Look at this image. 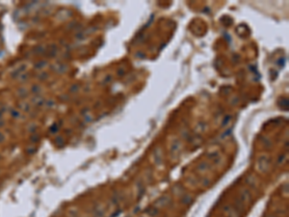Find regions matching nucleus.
I'll return each instance as SVG.
<instances>
[{"instance_id": "nucleus-1", "label": "nucleus", "mask_w": 289, "mask_h": 217, "mask_svg": "<svg viewBox=\"0 0 289 217\" xmlns=\"http://www.w3.org/2000/svg\"><path fill=\"white\" fill-rule=\"evenodd\" d=\"M26 70H27V64L26 63H22V64L16 66L14 70L11 72L10 75L14 79H18L21 75H23L24 72H26Z\"/></svg>"}, {"instance_id": "nucleus-2", "label": "nucleus", "mask_w": 289, "mask_h": 217, "mask_svg": "<svg viewBox=\"0 0 289 217\" xmlns=\"http://www.w3.org/2000/svg\"><path fill=\"white\" fill-rule=\"evenodd\" d=\"M58 52V47L57 45L52 44H49L48 47H46V49H45V54L48 57V58H53L54 56H56Z\"/></svg>"}, {"instance_id": "nucleus-3", "label": "nucleus", "mask_w": 289, "mask_h": 217, "mask_svg": "<svg viewBox=\"0 0 289 217\" xmlns=\"http://www.w3.org/2000/svg\"><path fill=\"white\" fill-rule=\"evenodd\" d=\"M45 101H46V100H45L43 96H41V95L34 96L33 99H32V103L35 104L37 107H43V106H44Z\"/></svg>"}, {"instance_id": "nucleus-4", "label": "nucleus", "mask_w": 289, "mask_h": 217, "mask_svg": "<svg viewBox=\"0 0 289 217\" xmlns=\"http://www.w3.org/2000/svg\"><path fill=\"white\" fill-rule=\"evenodd\" d=\"M18 106H19V109L22 110V111L25 112V113H28V112L31 111V105H30V103H29V102L25 101V100L20 101L19 103L18 104Z\"/></svg>"}, {"instance_id": "nucleus-5", "label": "nucleus", "mask_w": 289, "mask_h": 217, "mask_svg": "<svg viewBox=\"0 0 289 217\" xmlns=\"http://www.w3.org/2000/svg\"><path fill=\"white\" fill-rule=\"evenodd\" d=\"M48 65V62L46 60H40L38 61L37 63H35V65H34V68L39 72L43 71L44 68H46Z\"/></svg>"}, {"instance_id": "nucleus-6", "label": "nucleus", "mask_w": 289, "mask_h": 217, "mask_svg": "<svg viewBox=\"0 0 289 217\" xmlns=\"http://www.w3.org/2000/svg\"><path fill=\"white\" fill-rule=\"evenodd\" d=\"M10 116L12 119L14 120H20L22 119V114H21V111L16 109V108H12V109L10 110Z\"/></svg>"}, {"instance_id": "nucleus-7", "label": "nucleus", "mask_w": 289, "mask_h": 217, "mask_svg": "<svg viewBox=\"0 0 289 217\" xmlns=\"http://www.w3.org/2000/svg\"><path fill=\"white\" fill-rule=\"evenodd\" d=\"M63 67H65V65L62 64V63H55V64H52L51 66H50V68H51V70L53 72H55L62 73V72H65Z\"/></svg>"}, {"instance_id": "nucleus-8", "label": "nucleus", "mask_w": 289, "mask_h": 217, "mask_svg": "<svg viewBox=\"0 0 289 217\" xmlns=\"http://www.w3.org/2000/svg\"><path fill=\"white\" fill-rule=\"evenodd\" d=\"M30 92L33 96H37V95H41V93L43 92V88L41 85L39 84H34L31 86Z\"/></svg>"}, {"instance_id": "nucleus-9", "label": "nucleus", "mask_w": 289, "mask_h": 217, "mask_svg": "<svg viewBox=\"0 0 289 217\" xmlns=\"http://www.w3.org/2000/svg\"><path fill=\"white\" fill-rule=\"evenodd\" d=\"M16 95H18V96H19L20 99H25V98H27L28 96V95H29V92H28V90L25 88V87H21V88H19V90H18V92H16Z\"/></svg>"}, {"instance_id": "nucleus-10", "label": "nucleus", "mask_w": 289, "mask_h": 217, "mask_svg": "<svg viewBox=\"0 0 289 217\" xmlns=\"http://www.w3.org/2000/svg\"><path fill=\"white\" fill-rule=\"evenodd\" d=\"M48 76H49V73L47 72H44V71H41V72H39V73L37 75V79L38 80H40V81H43V80H45L46 78H48Z\"/></svg>"}, {"instance_id": "nucleus-11", "label": "nucleus", "mask_w": 289, "mask_h": 217, "mask_svg": "<svg viewBox=\"0 0 289 217\" xmlns=\"http://www.w3.org/2000/svg\"><path fill=\"white\" fill-rule=\"evenodd\" d=\"M45 49L46 47H43V45H39V47H36L34 48V53L35 54H43L45 52Z\"/></svg>"}, {"instance_id": "nucleus-12", "label": "nucleus", "mask_w": 289, "mask_h": 217, "mask_svg": "<svg viewBox=\"0 0 289 217\" xmlns=\"http://www.w3.org/2000/svg\"><path fill=\"white\" fill-rule=\"evenodd\" d=\"M28 79H29V73H28V72H24L23 75H21L18 78V80L20 81V82H26Z\"/></svg>"}, {"instance_id": "nucleus-13", "label": "nucleus", "mask_w": 289, "mask_h": 217, "mask_svg": "<svg viewBox=\"0 0 289 217\" xmlns=\"http://www.w3.org/2000/svg\"><path fill=\"white\" fill-rule=\"evenodd\" d=\"M54 105H55V102L52 100H46L45 101V104H44V106H46L47 108H52V107H54Z\"/></svg>"}, {"instance_id": "nucleus-14", "label": "nucleus", "mask_w": 289, "mask_h": 217, "mask_svg": "<svg viewBox=\"0 0 289 217\" xmlns=\"http://www.w3.org/2000/svg\"><path fill=\"white\" fill-rule=\"evenodd\" d=\"M36 151H37V149L35 147H28L27 150H26V152L28 153V155H33V153L36 152Z\"/></svg>"}, {"instance_id": "nucleus-15", "label": "nucleus", "mask_w": 289, "mask_h": 217, "mask_svg": "<svg viewBox=\"0 0 289 217\" xmlns=\"http://www.w3.org/2000/svg\"><path fill=\"white\" fill-rule=\"evenodd\" d=\"M54 143H55L56 146L60 147L62 145V143H63V138H62V137H56L55 140H54Z\"/></svg>"}, {"instance_id": "nucleus-16", "label": "nucleus", "mask_w": 289, "mask_h": 217, "mask_svg": "<svg viewBox=\"0 0 289 217\" xmlns=\"http://www.w3.org/2000/svg\"><path fill=\"white\" fill-rule=\"evenodd\" d=\"M57 130H58V127H57V124H53L52 127L50 128V132H51V133H55Z\"/></svg>"}, {"instance_id": "nucleus-17", "label": "nucleus", "mask_w": 289, "mask_h": 217, "mask_svg": "<svg viewBox=\"0 0 289 217\" xmlns=\"http://www.w3.org/2000/svg\"><path fill=\"white\" fill-rule=\"evenodd\" d=\"M5 139H6V137H5V135L0 131V143H2V142H4L5 141Z\"/></svg>"}, {"instance_id": "nucleus-18", "label": "nucleus", "mask_w": 289, "mask_h": 217, "mask_svg": "<svg viewBox=\"0 0 289 217\" xmlns=\"http://www.w3.org/2000/svg\"><path fill=\"white\" fill-rule=\"evenodd\" d=\"M5 125V122L3 119H0V128H3Z\"/></svg>"}, {"instance_id": "nucleus-19", "label": "nucleus", "mask_w": 289, "mask_h": 217, "mask_svg": "<svg viewBox=\"0 0 289 217\" xmlns=\"http://www.w3.org/2000/svg\"><path fill=\"white\" fill-rule=\"evenodd\" d=\"M3 113H4V109H3V108H0V119H2Z\"/></svg>"}, {"instance_id": "nucleus-20", "label": "nucleus", "mask_w": 289, "mask_h": 217, "mask_svg": "<svg viewBox=\"0 0 289 217\" xmlns=\"http://www.w3.org/2000/svg\"><path fill=\"white\" fill-rule=\"evenodd\" d=\"M0 157H1V156H0Z\"/></svg>"}]
</instances>
